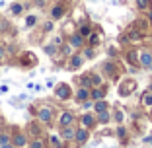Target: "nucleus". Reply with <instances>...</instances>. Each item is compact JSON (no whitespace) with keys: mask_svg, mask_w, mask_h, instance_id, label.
Instances as JSON below:
<instances>
[{"mask_svg":"<svg viewBox=\"0 0 152 148\" xmlns=\"http://www.w3.org/2000/svg\"><path fill=\"white\" fill-rule=\"evenodd\" d=\"M70 45H74V47H80V45H82V37H80V35H74V37L70 39Z\"/></svg>","mask_w":152,"mask_h":148,"instance_id":"nucleus-12","label":"nucleus"},{"mask_svg":"<svg viewBox=\"0 0 152 148\" xmlns=\"http://www.w3.org/2000/svg\"><path fill=\"white\" fill-rule=\"evenodd\" d=\"M123 117H125V115H123L121 111H117V113H115V119H117V121H123Z\"/></svg>","mask_w":152,"mask_h":148,"instance_id":"nucleus-27","label":"nucleus"},{"mask_svg":"<svg viewBox=\"0 0 152 148\" xmlns=\"http://www.w3.org/2000/svg\"><path fill=\"white\" fill-rule=\"evenodd\" d=\"M82 123H84L86 127L94 125V117H92V115H84V119H82Z\"/></svg>","mask_w":152,"mask_h":148,"instance_id":"nucleus-14","label":"nucleus"},{"mask_svg":"<svg viewBox=\"0 0 152 148\" xmlns=\"http://www.w3.org/2000/svg\"><path fill=\"white\" fill-rule=\"evenodd\" d=\"M10 142V139L6 135H0V146H2V144H8Z\"/></svg>","mask_w":152,"mask_h":148,"instance_id":"nucleus-23","label":"nucleus"},{"mask_svg":"<svg viewBox=\"0 0 152 148\" xmlns=\"http://www.w3.org/2000/svg\"><path fill=\"white\" fill-rule=\"evenodd\" d=\"M74 139L78 140L80 144H84V142H86V139H88V131H86V129H80V131H76Z\"/></svg>","mask_w":152,"mask_h":148,"instance_id":"nucleus-2","label":"nucleus"},{"mask_svg":"<svg viewBox=\"0 0 152 148\" xmlns=\"http://www.w3.org/2000/svg\"><path fill=\"white\" fill-rule=\"evenodd\" d=\"M51 144H53V146H58L61 142H58V139H57V136H51Z\"/></svg>","mask_w":152,"mask_h":148,"instance_id":"nucleus-25","label":"nucleus"},{"mask_svg":"<svg viewBox=\"0 0 152 148\" xmlns=\"http://www.w3.org/2000/svg\"><path fill=\"white\" fill-rule=\"evenodd\" d=\"M117 136H125V129H123V127L117 129Z\"/></svg>","mask_w":152,"mask_h":148,"instance_id":"nucleus-26","label":"nucleus"},{"mask_svg":"<svg viewBox=\"0 0 152 148\" xmlns=\"http://www.w3.org/2000/svg\"><path fill=\"white\" fill-rule=\"evenodd\" d=\"M129 39L133 41V43H137V41H140V33H139V31H133V33L129 35Z\"/></svg>","mask_w":152,"mask_h":148,"instance_id":"nucleus-16","label":"nucleus"},{"mask_svg":"<svg viewBox=\"0 0 152 148\" xmlns=\"http://www.w3.org/2000/svg\"><path fill=\"white\" fill-rule=\"evenodd\" d=\"M39 119L41 121H51V109L49 107H43V109H39Z\"/></svg>","mask_w":152,"mask_h":148,"instance_id":"nucleus-3","label":"nucleus"},{"mask_svg":"<svg viewBox=\"0 0 152 148\" xmlns=\"http://www.w3.org/2000/svg\"><path fill=\"white\" fill-rule=\"evenodd\" d=\"M139 8H148V0H137Z\"/></svg>","mask_w":152,"mask_h":148,"instance_id":"nucleus-22","label":"nucleus"},{"mask_svg":"<svg viewBox=\"0 0 152 148\" xmlns=\"http://www.w3.org/2000/svg\"><path fill=\"white\" fill-rule=\"evenodd\" d=\"M70 64H72V66H80V64H82V58L80 57H72V61H70Z\"/></svg>","mask_w":152,"mask_h":148,"instance_id":"nucleus-18","label":"nucleus"},{"mask_svg":"<svg viewBox=\"0 0 152 148\" xmlns=\"http://www.w3.org/2000/svg\"><path fill=\"white\" fill-rule=\"evenodd\" d=\"M148 92H152V84H150V88H148Z\"/></svg>","mask_w":152,"mask_h":148,"instance_id":"nucleus-32","label":"nucleus"},{"mask_svg":"<svg viewBox=\"0 0 152 148\" xmlns=\"http://www.w3.org/2000/svg\"><path fill=\"white\" fill-rule=\"evenodd\" d=\"M90 43H92V45H96V43H98V37H96V35H90Z\"/></svg>","mask_w":152,"mask_h":148,"instance_id":"nucleus-29","label":"nucleus"},{"mask_svg":"<svg viewBox=\"0 0 152 148\" xmlns=\"http://www.w3.org/2000/svg\"><path fill=\"white\" fill-rule=\"evenodd\" d=\"M84 53H86V57H88V58H90V57H94V53H92V49H88V51H84Z\"/></svg>","mask_w":152,"mask_h":148,"instance_id":"nucleus-30","label":"nucleus"},{"mask_svg":"<svg viewBox=\"0 0 152 148\" xmlns=\"http://www.w3.org/2000/svg\"><path fill=\"white\" fill-rule=\"evenodd\" d=\"M150 61H152V55H150V53H142V57H140V63H142L144 66H150Z\"/></svg>","mask_w":152,"mask_h":148,"instance_id":"nucleus-6","label":"nucleus"},{"mask_svg":"<svg viewBox=\"0 0 152 148\" xmlns=\"http://www.w3.org/2000/svg\"><path fill=\"white\" fill-rule=\"evenodd\" d=\"M14 144H16V146H23V144H26V136L23 135H16L14 136Z\"/></svg>","mask_w":152,"mask_h":148,"instance_id":"nucleus-7","label":"nucleus"},{"mask_svg":"<svg viewBox=\"0 0 152 148\" xmlns=\"http://www.w3.org/2000/svg\"><path fill=\"white\" fill-rule=\"evenodd\" d=\"M74 129H70V127H64V131L63 133H61V136H63V139H74Z\"/></svg>","mask_w":152,"mask_h":148,"instance_id":"nucleus-5","label":"nucleus"},{"mask_svg":"<svg viewBox=\"0 0 152 148\" xmlns=\"http://www.w3.org/2000/svg\"><path fill=\"white\" fill-rule=\"evenodd\" d=\"M99 121H102V123L109 121V115H107V111H103V113H99Z\"/></svg>","mask_w":152,"mask_h":148,"instance_id":"nucleus-20","label":"nucleus"},{"mask_svg":"<svg viewBox=\"0 0 152 148\" xmlns=\"http://www.w3.org/2000/svg\"><path fill=\"white\" fill-rule=\"evenodd\" d=\"M150 68H152V61H150Z\"/></svg>","mask_w":152,"mask_h":148,"instance_id":"nucleus-34","label":"nucleus"},{"mask_svg":"<svg viewBox=\"0 0 152 148\" xmlns=\"http://www.w3.org/2000/svg\"><path fill=\"white\" fill-rule=\"evenodd\" d=\"M80 33H82V35H90V27H82V29H80Z\"/></svg>","mask_w":152,"mask_h":148,"instance_id":"nucleus-24","label":"nucleus"},{"mask_svg":"<svg viewBox=\"0 0 152 148\" xmlns=\"http://www.w3.org/2000/svg\"><path fill=\"white\" fill-rule=\"evenodd\" d=\"M0 58H2V49H0Z\"/></svg>","mask_w":152,"mask_h":148,"instance_id":"nucleus-33","label":"nucleus"},{"mask_svg":"<svg viewBox=\"0 0 152 148\" xmlns=\"http://www.w3.org/2000/svg\"><path fill=\"white\" fill-rule=\"evenodd\" d=\"M63 14H64L63 6H55V8H53V18H61Z\"/></svg>","mask_w":152,"mask_h":148,"instance_id":"nucleus-9","label":"nucleus"},{"mask_svg":"<svg viewBox=\"0 0 152 148\" xmlns=\"http://www.w3.org/2000/svg\"><path fill=\"white\" fill-rule=\"evenodd\" d=\"M92 98H94V99H102L103 98V92L102 90H94V92H92Z\"/></svg>","mask_w":152,"mask_h":148,"instance_id":"nucleus-19","label":"nucleus"},{"mask_svg":"<svg viewBox=\"0 0 152 148\" xmlns=\"http://www.w3.org/2000/svg\"><path fill=\"white\" fill-rule=\"evenodd\" d=\"M72 119H74V117H72L70 113H63V117H61V125H63V127H68L72 123Z\"/></svg>","mask_w":152,"mask_h":148,"instance_id":"nucleus-4","label":"nucleus"},{"mask_svg":"<svg viewBox=\"0 0 152 148\" xmlns=\"http://www.w3.org/2000/svg\"><path fill=\"white\" fill-rule=\"evenodd\" d=\"M31 148H43V144H41V142H39V140H35V142H33V144H31Z\"/></svg>","mask_w":152,"mask_h":148,"instance_id":"nucleus-28","label":"nucleus"},{"mask_svg":"<svg viewBox=\"0 0 152 148\" xmlns=\"http://www.w3.org/2000/svg\"><path fill=\"white\" fill-rule=\"evenodd\" d=\"M45 53L47 55H55V45H47L45 47Z\"/></svg>","mask_w":152,"mask_h":148,"instance_id":"nucleus-21","label":"nucleus"},{"mask_svg":"<svg viewBox=\"0 0 152 148\" xmlns=\"http://www.w3.org/2000/svg\"><path fill=\"white\" fill-rule=\"evenodd\" d=\"M2 148H14V146H12V144L8 142V144H2Z\"/></svg>","mask_w":152,"mask_h":148,"instance_id":"nucleus-31","label":"nucleus"},{"mask_svg":"<svg viewBox=\"0 0 152 148\" xmlns=\"http://www.w3.org/2000/svg\"><path fill=\"white\" fill-rule=\"evenodd\" d=\"M76 98L80 99V101H84V99L88 98V90H84V88H82V90H78V92H76Z\"/></svg>","mask_w":152,"mask_h":148,"instance_id":"nucleus-10","label":"nucleus"},{"mask_svg":"<svg viewBox=\"0 0 152 148\" xmlns=\"http://www.w3.org/2000/svg\"><path fill=\"white\" fill-rule=\"evenodd\" d=\"M22 4H14L12 6V14H14V16H18V14H22Z\"/></svg>","mask_w":152,"mask_h":148,"instance_id":"nucleus-15","label":"nucleus"},{"mask_svg":"<svg viewBox=\"0 0 152 148\" xmlns=\"http://www.w3.org/2000/svg\"><path fill=\"white\" fill-rule=\"evenodd\" d=\"M142 101H144V105H146V107H150V105H152V92H148V94H144Z\"/></svg>","mask_w":152,"mask_h":148,"instance_id":"nucleus-11","label":"nucleus"},{"mask_svg":"<svg viewBox=\"0 0 152 148\" xmlns=\"http://www.w3.org/2000/svg\"><path fill=\"white\" fill-rule=\"evenodd\" d=\"M57 96H58L61 99H68V98H70V88H68L66 84H61V86L57 88Z\"/></svg>","mask_w":152,"mask_h":148,"instance_id":"nucleus-1","label":"nucleus"},{"mask_svg":"<svg viewBox=\"0 0 152 148\" xmlns=\"http://www.w3.org/2000/svg\"><path fill=\"white\" fill-rule=\"evenodd\" d=\"M35 22H37L35 16H27V18H26V26L27 27H33V26H35Z\"/></svg>","mask_w":152,"mask_h":148,"instance_id":"nucleus-13","label":"nucleus"},{"mask_svg":"<svg viewBox=\"0 0 152 148\" xmlns=\"http://www.w3.org/2000/svg\"><path fill=\"white\" fill-rule=\"evenodd\" d=\"M150 20H152V14H150Z\"/></svg>","mask_w":152,"mask_h":148,"instance_id":"nucleus-35","label":"nucleus"},{"mask_svg":"<svg viewBox=\"0 0 152 148\" xmlns=\"http://www.w3.org/2000/svg\"><path fill=\"white\" fill-rule=\"evenodd\" d=\"M129 61H131L133 64L139 63V57H137V53H134V51H131V53H129Z\"/></svg>","mask_w":152,"mask_h":148,"instance_id":"nucleus-17","label":"nucleus"},{"mask_svg":"<svg viewBox=\"0 0 152 148\" xmlns=\"http://www.w3.org/2000/svg\"><path fill=\"white\" fill-rule=\"evenodd\" d=\"M96 111H98V113L107 111V103H105V101H98V103H96Z\"/></svg>","mask_w":152,"mask_h":148,"instance_id":"nucleus-8","label":"nucleus"}]
</instances>
